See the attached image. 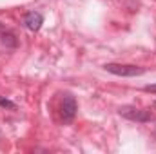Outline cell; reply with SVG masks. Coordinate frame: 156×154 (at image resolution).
Masks as SVG:
<instances>
[{"mask_svg":"<svg viewBox=\"0 0 156 154\" xmlns=\"http://www.w3.org/2000/svg\"><path fill=\"white\" fill-rule=\"evenodd\" d=\"M104 67L107 73L116 75V76H140V75H144L142 67L129 65V64H105Z\"/></svg>","mask_w":156,"mask_h":154,"instance_id":"1","label":"cell"},{"mask_svg":"<svg viewBox=\"0 0 156 154\" xmlns=\"http://www.w3.org/2000/svg\"><path fill=\"white\" fill-rule=\"evenodd\" d=\"M120 114L127 120H133V121H151L153 120V113L147 111V109H136V107H131V105H125V107H120Z\"/></svg>","mask_w":156,"mask_h":154,"instance_id":"2","label":"cell"},{"mask_svg":"<svg viewBox=\"0 0 156 154\" xmlns=\"http://www.w3.org/2000/svg\"><path fill=\"white\" fill-rule=\"evenodd\" d=\"M60 114H62V120L66 123H71L75 120V114H76V102L73 96H66L62 105H60Z\"/></svg>","mask_w":156,"mask_h":154,"instance_id":"3","label":"cell"},{"mask_svg":"<svg viewBox=\"0 0 156 154\" xmlns=\"http://www.w3.org/2000/svg\"><path fill=\"white\" fill-rule=\"evenodd\" d=\"M24 24H26V27H27L29 31H38L40 27H42V24H44V18H42V15H40V13L31 11V13H27V15H26Z\"/></svg>","mask_w":156,"mask_h":154,"instance_id":"4","label":"cell"},{"mask_svg":"<svg viewBox=\"0 0 156 154\" xmlns=\"http://www.w3.org/2000/svg\"><path fill=\"white\" fill-rule=\"evenodd\" d=\"M0 105H2V107H7V109H16V105H15L13 102L5 100V98H2V96H0Z\"/></svg>","mask_w":156,"mask_h":154,"instance_id":"5","label":"cell"},{"mask_svg":"<svg viewBox=\"0 0 156 154\" xmlns=\"http://www.w3.org/2000/svg\"><path fill=\"white\" fill-rule=\"evenodd\" d=\"M145 91H147V93H156V85H147Z\"/></svg>","mask_w":156,"mask_h":154,"instance_id":"6","label":"cell"}]
</instances>
